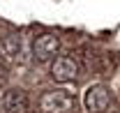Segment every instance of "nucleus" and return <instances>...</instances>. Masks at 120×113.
I'll return each mask as SVG.
<instances>
[{
  "label": "nucleus",
  "mask_w": 120,
  "mask_h": 113,
  "mask_svg": "<svg viewBox=\"0 0 120 113\" xmlns=\"http://www.w3.org/2000/svg\"><path fill=\"white\" fill-rule=\"evenodd\" d=\"M39 106L46 113H67L74 109V95L67 90H51L39 97Z\"/></svg>",
  "instance_id": "f257e3e1"
},
{
  "label": "nucleus",
  "mask_w": 120,
  "mask_h": 113,
  "mask_svg": "<svg viewBox=\"0 0 120 113\" xmlns=\"http://www.w3.org/2000/svg\"><path fill=\"white\" fill-rule=\"evenodd\" d=\"M83 104H86V109H88L90 113H104L106 109H109V104H111V92H109V88L102 85V83L90 85L88 90H86Z\"/></svg>",
  "instance_id": "f03ea898"
},
{
  "label": "nucleus",
  "mask_w": 120,
  "mask_h": 113,
  "mask_svg": "<svg viewBox=\"0 0 120 113\" xmlns=\"http://www.w3.org/2000/svg\"><path fill=\"white\" fill-rule=\"evenodd\" d=\"M51 76L58 83H69L79 76V62L69 56H60L51 62Z\"/></svg>",
  "instance_id": "7ed1b4c3"
},
{
  "label": "nucleus",
  "mask_w": 120,
  "mask_h": 113,
  "mask_svg": "<svg viewBox=\"0 0 120 113\" xmlns=\"http://www.w3.org/2000/svg\"><path fill=\"white\" fill-rule=\"evenodd\" d=\"M60 49V39L58 35H51V32H46V35H39L35 42H32V56L37 58V60H49V58H53L58 53Z\"/></svg>",
  "instance_id": "20e7f679"
},
{
  "label": "nucleus",
  "mask_w": 120,
  "mask_h": 113,
  "mask_svg": "<svg viewBox=\"0 0 120 113\" xmlns=\"http://www.w3.org/2000/svg\"><path fill=\"white\" fill-rule=\"evenodd\" d=\"M0 56H5V60H9V62H26V44H23V37H19V35L5 37L2 44H0Z\"/></svg>",
  "instance_id": "39448f33"
},
{
  "label": "nucleus",
  "mask_w": 120,
  "mask_h": 113,
  "mask_svg": "<svg viewBox=\"0 0 120 113\" xmlns=\"http://www.w3.org/2000/svg\"><path fill=\"white\" fill-rule=\"evenodd\" d=\"M28 111V95L23 90H9L0 99V113H26Z\"/></svg>",
  "instance_id": "423d86ee"
}]
</instances>
